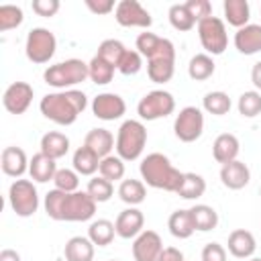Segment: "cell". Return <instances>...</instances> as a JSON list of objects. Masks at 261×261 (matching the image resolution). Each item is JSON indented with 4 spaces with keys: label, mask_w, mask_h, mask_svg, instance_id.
<instances>
[{
    "label": "cell",
    "mask_w": 261,
    "mask_h": 261,
    "mask_svg": "<svg viewBox=\"0 0 261 261\" xmlns=\"http://www.w3.org/2000/svg\"><path fill=\"white\" fill-rule=\"evenodd\" d=\"M167 228H169V232L175 239H190L196 232L190 210H175V212H171V216L167 220Z\"/></svg>",
    "instance_id": "cell-31"
},
{
    "label": "cell",
    "mask_w": 261,
    "mask_h": 261,
    "mask_svg": "<svg viewBox=\"0 0 261 261\" xmlns=\"http://www.w3.org/2000/svg\"><path fill=\"white\" fill-rule=\"evenodd\" d=\"M147 145V128L141 120H124L116 133V155L122 161H135L141 157Z\"/></svg>",
    "instance_id": "cell-5"
},
{
    "label": "cell",
    "mask_w": 261,
    "mask_h": 261,
    "mask_svg": "<svg viewBox=\"0 0 261 261\" xmlns=\"http://www.w3.org/2000/svg\"><path fill=\"white\" fill-rule=\"evenodd\" d=\"M49 218L59 222H86L96 214V202L88 192H61L57 188L49 190L43 200Z\"/></svg>",
    "instance_id": "cell-1"
},
{
    "label": "cell",
    "mask_w": 261,
    "mask_h": 261,
    "mask_svg": "<svg viewBox=\"0 0 261 261\" xmlns=\"http://www.w3.org/2000/svg\"><path fill=\"white\" fill-rule=\"evenodd\" d=\"M84 145L94 151L100 159L108 157L110 151L116 147V141H114V135L108 130V128H92L88 130V135L84 137Z\"/></svg>",
    "instance_id": "cell-22"
},
{
    "label": "cell",
    "mask_w": 261,
    "mask_h": 261,
    "mask_svg": "<svg viewBox=\"0 0 261 261\" xmlns=\"http://www.w3.org/2000/svg\"><path fill=\"white\" fill-rule=\"evenodd\" d=\"M33 12L39 14V16H55L57 10H59V0H33Z\"/></svg>",
    "instance_id": "cell-46"
},
{
    "label": "cell",
    "mask_w": 261,
    "mask_h": 261,
    "mask_svg": "<svg viewBox=\"0 0 261 261\" xmlns=\"http://www.w3.org/2000/svg\"><path fill=\"white\" fill-rule=\"evenodd\" d=\"M100 175L106 177L108 181H118L124 177V161L118 155H108L100 159Z\"/></svg>",
    "instance_id": "cell-42"
},
{
    "label": "cell",
    "mask_w": 261,
    "mask_h": 261,
    "mask_svg": "<svg viewBox=\"0 0 261 261\" xmlns=\"http://www.w3.org/2000/svg\"><path fill=\"white\" fill-rule=\"evenodd\" d=\"M141 67H143V55H141L139 51L128 49V51L124 53V57L120 59V63H118L116 69H118L122 75H135V73L141 71Z\"/></svg>",
    "instance_id": "cell-44"
},
{
    "label": "cell",
    "mask_w": 261,
    "mask_h": 261,
    "mask_svg": "<svg viewBox=\"0 0 261 261\" xmlns=\"http://www.w3.org/2000/svg\"><path fill=\"white\" fill-rule=\"evenodd\" d=\"M230 106H232V102H230L228 94H226V92H220V90L208 92V94L202 98V108H204L208 114H214V116H224V114H228Z\"/></svg>",
    "instance_id": "cell-36"
},
{
    "label": "cell",
    "mask_w": 261,
    "mask_h": 261,
    "mask_svg": "<svg viewBox=\"0 0 261 261\" xmlns=\"http://www.w3.org/2000/svg\"><path fill=\"white\" fill-rule=\"evenodd\" d=\"M86 6L90 12L102 16V14H110L112 10H116L114 0H86Z\"/></svg>",
    "instance_id": "cell-48"
},
{
    "label": "cell",
    "mask_w": 261,
    "mask_h": 261,
    "mask_svg": "<svg viewBox=\"0 0 261 261\" xmlns=\"http://www.w3.org/2000/svg\"><path fill=\"white\" fill-rule=\"evenodd\" d=\"M159 261H184V253L179 249H175V247H165L161 251Z\"/></svg>",
    "instance_id": "cell-49"
},
{
    "label": "cell",
    "mask_w": 261,
    "mask_h": 261,
    "mask_svg": "<svg viewBox=\"0 0 261 261\" xmlns=\"http://www.w3.org/2000/svg\"><path fill=\"white\" fill-rule=\"evenodd\" d=\"M190 214H192V222H194V228L200 230V232H208L212 228H216L218 224V212L208 206V204H196L190 208Z\"/></svg>",
    "instance_id": "cell-29"
},
{
    "label": "cell",
    "mask_w": 261,
    "mask_h": 261,
    "mask_svg": "<svg viewBox=\"0 0 261 261\" xmlns=\"http://www.w3.org/2000/svg\"><path fill=\"white\" fill-rule=\"evenodd\" d=\"M53 184L57 190L61 192H77L80 188V173L75 169H57L55 177H53Z\"/></svg>",
    "instance_id": "cell-43"
},
{
    "label": "cell",
    "mask_w": 261,
    "mask_h": 261,
    "mask_svg": "<svg viewBox=\"0 0 261 261\" xmlns=\"http://www.w3.org/2000/svg\"><path fill=\"white\" fill-rule=\"evenodd\" d=\"M251 82H253V86L257 88V92L261 94V61H257V63L253 65V69H251Z\"/></svg>",
    "instance_id": "cell-50"
},
{
    "label": "cell",
    "mask_w": 261,
    "mask_h": 261,
    "mask_svg": "<svg viewBox=\"0 0 261 261\" xmlns=\"http://www.w3.org/2000/svg\"><path fill=\"white\" fill-rule=\"evenodd\" d=\"M202 261H226V249L220 243H206L202 249Z\"/></svg>",
    "instance_id": "cell-47"
},
{
    "label": "cell",
    "mask_w": 261,
    "mask_h": 261,
    "mask_svg": "<svg viewBox=\"0 0 261 261\" xmlns=\"http://www.w3.org/2000/svg\"><path fill=\"white\" fill-rule=\"evenodd\" d=\"M94 247L88 237H71L63 247L65 261H94Z\"/></svg>",
    "instance_id": "cell-26"
},
{
    "label": "cell",
    "mask_w": 261,
    "mask_h": 261,
    "mask_svg": "<svg viewBox=\"0 0 261 261\" xmlns=\"http://www.w3.org/2000/svg\"><path fill=\"white\" fill-rule=\"evenodd\" d=\"M173 133L181 143H194L204 133V114L198 106H186L173 120Z\"/></svg>",
    "instance_id": "cell-10"
},
{
    "label": "cell",
    "mask_w": 261,
    "mask_h": 261,
    "mask_svg": "<svg viewBox=\"0 0 261 261\" xmlns=\"http://www.w3.org/2000/svg\"><path fill=\"white\" fill-rule=\"evenodd\" d=\"M214 69H216V63H214V59L208 53H198L188 63V75L194 82H204V80L212 77Z\"/></svg>",
    "instance_id": "cell-30"
},
{
    "label": "cell",
    "mask_w": 261,
    "mask_h": 261,
    "mask_svg": "<svg viewBox=\"0 0 261 261\" xmlns=\"http://www.w3.org/2000/svg\"><path fill=\"white\" fill-rule=\"evenodd\" d=\"M110 261H118V259H110Z\"/></svg>",
    "instance_id": "cell-54"
},
{
    "label": "cell",
    "mask_w": 261,
    "mask_h": 261,
    "mask_svg": "<svg viewBox=\"0 0 261 261\" xmlns=\"http://www.w3.org/2000/svg\"><path fill=\"white\" fill-rule=\"evenodd\" d=\"M43 80L47 86L61 90H73V86L88 80V63L82 59H65L55 65H49L43 71Z\"/></svg>",
    "instance_id": "cell-4"
},
{
    "label": "cell",
    "mask_w": 261,
    "mask_h": 261,
    "mask_svg": "<svg viewBox=\"0 0 261 261\" xmlns=\"http://www.w3.org/2000/svg\"><path fill=\"white\" fill-rule=\"evenodd\" d=\"M135 45H137V51L147 61H151V59H175V47H173V43L169 39H163V37L155 35V33H149V31L141 33L137 37V43Z\"/></svg>",
    "instance_id": "cell-11"
},
{
    "label": "cell",
    "mask_w": 261,
    "mask_h": 261,
    "mask_svg": "<svg viewBox=\"0 0 261 261\" xmlns=\"http://www.w3.org/2000/svg\"><path fill=\"white\" fill-rule=\"evenodd\" d=\"M175 73V59H151L147 61V75L155 84H167Z\"/></svg>",
    "instance_id": "cell-34"
},
{
    "label": "cell",
    "mask_w": 261,
    "mask_h": 261,
    "mask_svg": "<svg viewBox=\"0 0 261 261\" xmlns=\"http://www.w3.org/2000/svg\"><path fill=\"white\" fill-rule=\"evenodd\" d=\"M163 241L155 230H143L133 241V257L135 261H159L163 251Z\"/></svg>",
    "instance_id": "cell-15"
},
{
    "label": "cell",
    "mask_w": 261,
    "mask_h": 261,
    "mask_svg": "<svg viewBox=\"0 0 261 261\" xmlns=\"http://www.w3.org/2000/svg\"><path fill=\"white\" fill-rule=\"evenodd\" d=\"M114 18L120 27H139V29H149L153 24V18L149 10L137 2V0H120L114 10Z\"/></svg>",
    "instance_id": "cell-12"
},
{
    "label": "cell",
    "mask_w": 261,
    "mask_h": 261,
    "mask_svg": "<svg viewBox=\"0 0 261 261\" xmlns=\"http://www.w3.org/2000/svg\"><path fill=\"white\" fill-rule=\"evenodd\" d=\"M234 47L243 55H255L261 51V24H247L234 33Z\"/></svg>",
    "instance_id": "cell-20"
},
{
    "label": "cell",
    "mask_w": 261,
    "mask_h": 261,
    "mask_svg": "<svg viewBox=\"0 0 261 261\" xmlns=\"http://www.w3.org/2000/svg\"><path fill=\"white\" fill-rule=\"evenodd\" d=\"M29 161L31 159H27V153L14 145L4 147V151L0 155V167H2L4 175L16 177V179H20V175L24 171H29Z\"/></svg>",
    "instance_id": "cell-17"
},
{
    "label": "cell",
    "mask_w": 261,
    "mask_h": 261,
    "mask_svg": "<svg viewBox=\"0 0 261 261\" xmlns=\"http://www.w3.org/2000/svg\"><path fill=\"white\" fill-rule=\"evenodd\" d=\"M41 153L43 155H47V157H51V159H61V157H65L67 155V151H69V139L63 135V133H59V130H49V133H45L43 137H41Z\"/></svg>",
    "instance_id": "cell-24"
},
{
    "label": "cell",
    "mask_w": 261,
    "mask_h": 261,
    "mask_svg": "<svg viewBox=\"0 0 261 261\" xmlns=\"http://www.w3.org/2000/svg\"><path fill=\"white\" fill-rule=\"evenodd\" d=\"M29 173H31V179L37 184L53 181V177L57 173V163H55V159H51L39 151L29 161Z\"/></svg>",
    "instance_id": "cell-23"
},
{
    "label": "cell",
    "mask_w": 261,
    "mask_h": 261,
    "mask_svg": "<svg viewBox=\"0 0 261 261\" xmlns=\"http://www.w3.org/2000/svg\"><path fill=\"white\" fill-rule=\"evenodd\" d=\"M88 98L80 90H61L45 94L39 102V110L45 118H49L55 124L69 126L77 120V116L86 110Z\"/></svg>",
    "instance_id": "cell-2"
},
{
    "label": "cell",
    "mask_w": 261,
    "mask_h": 261,
    "mask_svg": "<svg viewBox=\"0 0 261 261\" xmlns=\"http://www.w3.org/2000/svg\"><path fill=\"white\" fill-rule=\"evenodd\" d=\"M259 196H261V188H259Z\"/></svg>",
    "instance_id": "cell-53"
},
{
    "label": "cell",
    "mask_w": 261,
    "mask_h": 261,
    "mask_svg": "<svg viewBox=\"0 0 261 261\" xmlns=\"http://www.w3.org/2000/svg\"><path fill=\"white\" fill-rule=\"evenodd\" d=\"M22 20H24V14H22L20 6H14V4H2L0 6V31L2 33L20 27Z\"/></svg>",
    "instance_id": "cell-41"
},
{
    "label": "cell",
    "mask_w": 261,
    "mask_h": 261,
    "mask_svg": "<svg viewBox=\"0 0 261 261\" xmlns=\"http://www.w3.org/2000/svg\"><path fill=\"white\" fill-rule=\"evenodd\" d=\"M114 226H116V234L120 239H137L145 230L143 228L145 226V216H143V212L139 208L128 206L116 216Z\"/></svg>",
    "instance_id": "cell-16"
},
{
    "label": "cell",
    "mask_w": 261,
    "mask_h": 261,
    "mask_svg": "<svg viewBox=\"0 0 261 261\" xmlns=\"http://www.w3.org/2000/svg\"><path fill=\"white\" fill-rule=\"evenodd\" d=\"M8 204L20 218H29L39 210V194L31 179H14L8 188Z\"/></svg>",
    "instance_id": "cell-6"
},
{
    "label": "cell",
    "mask_w": 261,
    "mask_h": 261,
    "mask_svg": "<svg viewBox=\"0 0 261 261\" xmlns=\"http://www.w3.org/2000/svg\"><path fill=\"white\" fill-rule=\"evenodd\" d=\"M222 10H224V18H226V22H228L230 27H234L237 31L249 24V18H251V6H249L247 0H224Z\"/></svg>",
    "instance_id": "cell-25"
},
{
    "label": "cell",
    "mask_w": 261,
    "mask_h": 261,
    "mask_svg": "<svg viewBox=\"0 0 261 261\" xmlns=\"http://www.w3.org/2000/svg\"><path fill=\"white\" fill-rule=\"evenodd\" d=\"M237 108H239V114H241V116H245V118H255L257 114H261V94H259L257 90L243 92V94L239 96Z\"/></svg>",
    "instance_id": "cell-40"
},
{
    "label": "cell",
    "mask_w": 261,
    "mask_h": 261,
    "mask_svg": "<svg viewBox=\"0 0 261 261\" xmlns=\"http://www.w3.org/2000/svg\"><path fill=\"white\" fill-rule=\"evenodd\" d=\"M173 110L175 98L165 90H151L137 104V114L141 116V120H159L169 116Z\"/></svg>",
    "instance_id": "cell-9"
},
{
    "label": "cell",
    "mask_w": 261,
    "mask_h": 261,
    "mask_svg": "<svg viewBox=\"0 0 261 261\" xmlns=\"http://www.w3.org/2000/svg\"><path fill=\"white\" fill-rule=\"evenodd\" d=\"M0 261H20V255L14 249H2L0 251Z\"/></svg>",
    "instance_id": "cell-51"
},
{
    "label": "cell",
    "mask_w": 261,
    "mask_h": 261,
    "mask_svg": "<svg viewBox=\"0 0 261 261\" xmlns=\"http://www.w3.org/2000/svg\"><path fill=\"white\" fill-rule=\"evenodd\" d=\"M249 261H261V257H251Z\"/></svg>",
    "instance_id": "cell-52"
},
{
    "label": "cell",
    "mask_w": 261,
    "mask_h": 261,
    "mask_svg": "<svg viewBox=\"0 0 261 261\" xmlns=\"http://www.w3.org/2000/svg\"><path fill=\"white\" fill-rule=\"evenodd\" d=\"M33 96H35V90L31 84L27 82H12L6 90H4V96H2V104L4 108L10 112V114H24L33 102Z\"/></svg>",
    "instance_id": "cell-13"
},
{
    "label": "cell",
    "mask_w": 261,
    "mask_h": 261,
    "mask_svg": "<svg viewBox=\"0 0 261 261\" xmlns=\"http://www.w3.org/2000/svg\"><path fill=\"white\" fill-rule=\"evenodd\" d=\"M86 192L90 194V198H92L96 204H100V202H108V200L112 198L114 186H112V181H108L106 177L96 175V177H92V179L88 181Z\"/></svg>",
    "instance_id": "cell-39"
},
{
    "label": "cell",
    "mask_w": 261,
    "mask_h": 261,
    "mask_svg": "<svg viewBox=\"0 0 261 261\" xmlns=\"http://www.w3.org/2000/svg\"><path fill=\"white\" fill-rule=\"evenodd\" d=\"M145 196L147 188L141 179H122L118 186V198L128 206H139L141 202H145Z\"/></svg>",
    "instance_id": "cell-33"
},
{
    "label": "cell",
    "mask_w": 261,
    "mask_h": 261,
    "mask_svg": "<svg viewBox=\"0 0 261 261\" xmlns=\"http://www.w3.org/2000/svg\"><path fill=\"white\" fill-rule=\"evenodd\" d=\"M198 37L206 53L212 55H222L224 49L228 47V35L222 18L218 16H208L198 22Z\"/></svg>",
    "instance_id": "cell-8"
},
{
    "label": "cell",
    "mask_w": 261,
    "mask_h": 261,
    "mask_svg": "<svg viewBox=\"0 0 261 261\" xmlns=\"http://www.w3.org/2000/svg\"><path fill=\"white\" fill-rule=\"evenodd\" d=\"M92 112L100 120H118L126 112V104L122 96L114 92H102L92 100Z\"/></svg>",
    "instance_id": "cell-14"
},
{
    "label": "cell",
    "mask_w": 261,
    "mask_h": 261,
    "mask_svg": "<svg viewBox=\"0 0 261 261\" xmlns=\"http://www.w3.org/2000/svg\"><path fill=\"white\" fill-rule=\"evenodd\" d=\"M114 69H116L114 65H110V63L104 61L102 57L94 55V57L90 59V63H88V77H90L96 86H106V84L112 82Z\"/></svg>",
    "instance_id": "cell-35"
},
{
    "label": "cell",
    "mask_w": 261,
    "mask_h": 261,
    "mask_svg": "<svg viewBox=\"0 0 261 261\" xmlns=\"http://www.w3.org/2000/svg\"><path fill=\"white\" fill-rule=\"evenodd\" d=\"M239 151H241V143H239V139L232 133H222L212 143V157L220 165L234 161L239 157Z\"/></svg>",
    "instance_id": "cell-21"
},
{
    "label": "cell",
    "mask_w": 261,
    "mask_h": 261,
    "mask_svg": "<svg viewBox=\"0 0 261 261\" xmlns=\"http://www.w3.org/2000/svg\"><path fill=\"white\" fill-rule=\"evenodd\" d=\"M167 16H169V22H171V27L175 31L186 33V31H192L196 27V20L192 18V14L186 8V4H171Z\"/></svg>",
    "instance_id": "cell-38"
},
{
    "label": "cell",
    "mask_w": 261,
    "mask_h": 261,
    "mask_svg": "<svg viewBox=\"0 0 261 261\" xmlns=\"http://www.w3.org/2000/svg\"><path fill=\"white\" fill-rule=\"evenodd\" d=\"M128 49L118 41V39H104L100 45H98V57H102L104 61H108L110 65H114V67H118V63H120V59L124 57V53H126Z\"/></svg>",
    "instance_id": "cell-37"
},
{
    "label": "cell",
    "mask_w": 261,
    "mask_h": 261,
    "mask_svg": "<svg viewBox=\"0 0 261 261\" xmlns=\"http://www.w3.org/2000/svg\"><path fill=\"white\" fill-rule=\"evenodd\" d=\"M71 163H73V169L80 175H94L100 169V157L94 151H90L86 145H82L73 151Z\"/></svg>",
    "instance_id": "cell-27"
},
{
    "label": "cell",
    "mask_w": 261,
    "mask_h": 261,
    "mask_svg": "<svg viewBox=\"0 0 261 261\" xmlns=\"http://www.w3.org/2000/svg\"><path fill=\"white\" fill-rule=\"evenodd\" d=\"M220 181L228 190H243L251 181V169L247 167V163L234 159L220 167Z\"/></svg>",
    "instance_id": "cell-18"
},
{
    "label": "cell",
    "mask_w": 261,
    "mask_h": 261,
    "mask_svg": "<svg viewBox=\"0 0 261 261\" xmlns=\"http://www.w3.org/2000/svg\"><path fill=\"white\" fill-rule=\"evenodd\" d=\"M228 253L237 259H251L257 251V241L253 237V232L245 230V228H234L228 234Z\"/></svg>",
    "instance_id": "cell-19"
},
{
    "label": "cell",
    "mask_w": 261,
    "mask_h": 261,
    "mask_svg": "<svg viewBox=\"0 0 261 261\" xmlns=\"http://www.w3.org/2000/svg\"><path fill=\"white\" fill-rule=\"evenodd\" d=\"M139 171H141L143 184H147L149 188L173 192V194L177 192L181 177H184V171L175 169L169 157L163 153H149L147 157H143Z\"/></svg>",
    "instance_id": "cell-3"
},
{
    "label": "cell",
    "mask_w": 261,
    "mask_h": 261,
    "mask_svg": "<svg viewBox=\"0 0 261 261\" xmlns=\"http://www.w3.org/2000/svg\"><path fill=\"white\" fill-rule=\"evenodd\" d=\"M204 192H206V179L200 173L186 171L175 194L179 198H184V200H198V198L204 196Z\"/></svg>",
    "instance_id": "cell-28"
},
{
    "label": "cell",
    "mask_w": 261,
    "mask_h": 261,
    "mask_svg": "<svg viewBox=\"0 0 261 261\" xmlns=\"http://www.w3.org/2000/svg\"><path fill=\"white\" fill-rule=\"evenodd\" d=\"M184 4H186V8L190 10V14H192V18L196 20V24H198L200 20L212 16V4H210L208 0H188V2H184Z\"/></svg>",
    "instance_id": "cell-45"
},
{
    "label": "cell",
    "mask_w": 261,
    "mask_h": 261,
    "mask_svg": "<svg viewBox=\"0 0 261 261\" xmlns=\"http://www.w3.org/2000/svg\"><path fill=\"white\" fill-rule=\"evenodd\" d=\"M114 234H116V226L106 218H98L88 226V239L98 247H108L114 241Z\"/></svg>",
    "instance_id": "cell-32"
},
{
    "label": "cell",
    "mask_w": 261,
    "mask_h": 261,
    "mask_svg": "<svg viewBox=\"0 0 261 261\" xmlns=\"http://www.w3.org/2000/svg\"><path fill=\"white\" fill-rule=\"evenodd\" d=\"M55 49H57V39L49 29L35 27L29 31L27 43H24V53L29 61L39 63V65L49 63L51 57L55 55Z\"/></svg>",
    "instance_id": "cell-7"
}]
</instances>
